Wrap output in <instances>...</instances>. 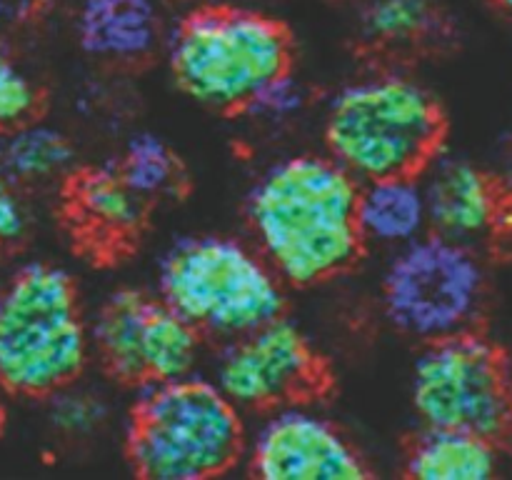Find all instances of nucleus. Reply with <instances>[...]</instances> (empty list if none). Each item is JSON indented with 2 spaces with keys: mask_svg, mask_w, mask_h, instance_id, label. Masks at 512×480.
<instances>
[{
  "mask_svg": "<svg viewBox=\"0 0 512 480\" xmlns=\"http://www.w3.org/2000/svg\"><path fill=\"white\" fill-rule=\"evenodd\" d=\"M410 403L423 428L505 438L512 430V383L503 350L475 330L425 343L410 375Z\"/></svg>",
  "mask_w": 512,
  "mask_h": 480,
  "instance_id": "nucleus-8",
  "label": "nucleus"
},
{
  "mask_svg": "<svg viewBox=\"0 0 512 480\" xmlns=\"http://www.w3.org/2000/svg\"><path fill=\"white\" fill-rule=\"evenodd\" d=\"M43 95L35 80L15 63L13 55L0 48V135L38 120Z\"/></svg>",
  "mask_w": 512,
  "mask_h": 480,
  "instance_id": "nucleus-21",
  "label": "nucleus"
},
{
  "mask_svg": "<svg viewBox=\"0 0 512 480\" xmlns=\"http://www.w3.org/2000/svg\"><path fill=\"white\" fill-rule=\"evenodd\" d=\"M360 180L328 153L270 163L250 185L245 213L253 245L285 285L325 283L358 260Z\"/></svg>",
  "mask_w": 512,
  "mask_h": 480,
  "instance_id": "nucleus-1",
  "label": "nucleus"
},
{
  "mask_svg": "<svg viewBox=\"0 0 512 480\" xmlns=\"http://www.w3.org/2000/svg\"><path fill=\"white\" fill-rule=\"evenodd\" d=\"M75 35L90 58L138 63L163 40V15L155 0H80Z\"/></svg>",
  "mask_w": 512,
  "mask_h": 480,
  "instance_id": "nucleus-13",
  "label": "nucleus"
},
{
  "mask_svg": "<svg viewBox=\"0 0 512 480\" xmlns=\"http://www.w3.org/2000/svg\"><path fill=\"white\" fill-rule=\"evenodd\" d=\"M503 360H505V370H508V378H510V383H512V343L503 350Z\"/></svg>",
  "mask_w": 512,
  "mask_h": 480,
  "instance_id": "nucleus-26",
  "label": "nucleus"
},
{
  "mask_svg": "<svg viewBox=\"0 0 512 480\" xmlns=\"http://www.w3.org/2000/svg\"><path fill=\"white\" fill-rule=\"evenodd\" d=\"M493 3H495V5H498V8H500V10H503V13H505V15H508V18L512 20V0H493Z\"/></svg>",
  "mask_w": 512,
  "mask_h": 480,
  "instance_id": "nucleus-27",
  "label": "nucleus"
},
{
  "mask_svg": "<svg viewBox=\"0 0 512 480\" xmlns=\"http://www.w3.org/2000/svg\"><path fill=\"white\" fill-rule=\"evenodd\" d=\"M493 175L498 178V183L503 185V190L510 195V200H512V140L500 148L498 163H495Z\"/></svg>",
  "mask_w": 512,
  "mask_h": 480,
  "instance_id": "nucleus-24",
  "label": "nucleus"
},
{
  "mask_svg": "<svg viewBox=\"0 0 512 480\" xmlns=\"http://www.w3.org/2000/svg\"><path fill=\"white\" fill-rule=\"evenodd\" d=\"M443 138L438 98L420 80L395 70L343 85L323 115L325 150L360 183L420 175L443 150Z\"/></svg>",
  "mask_w": 512,
  "mask_h": 480,
  "instance_id": "nucleus-2",
  "label": "nucleus"
},
{
  "mask_svg": "<svg viewBox=\"0 0 512 480\" xmlns=\"http://www.w3.org/2000/svg\"><path fill=\"white\" fill-rule=\"evenodd\" d=\"M510 435H512V430H510Z\"/></svg>",
  "mask_w": 512,
  "mask_h": 480,
  "instance_id": "nucleus-29",
  "label": "nucleus"
},
{
  "mask_svg": "<svg viewBox=\"0 0 512 480\" xmlns=\"http://www.w3.org/2000/svg\"><path fill=\"white\" fill-rule=\"evenodd\" d=\"M308 103V88H305L303 80L295 78L293 70H290V73L270 80V83L250 100L248 108H245L243 113L250 115L258 125H265V128H283V125L295 123V120L305 113Z\"/></svg>",
  "mask_w": 512,
  "mask_h": 480,
  "instance_id": "nucleus-22",
  "label": "nucleus"
},
{
  "mask_svg": "<svg viewBox=\"0 0 512 480\" xmlns=\"http://www.w3.org/2000/svg\"><path fill=\"white\" fill-rule=\"evenodd\" d=\"M65 208L78 233L93 243H123L140 230L145 203L118 168L100 165L65 175Z\"/></svg>",
  "mask_w": 512,
  "mask_h": 480,
  "instance_id": "nucleus-14",
  "label": "nucleus"
},
{
  "mask_svg": "<svg viewBox=\"0 0 512 480\" xmlns=\"http://www.w3.org/2000/svg\"><path fill=\"white\" fill-rule=\"evenodd\" d=\"M13 185L5 175H0V255L15 248L28 230V213Z\"/></svg>",
  "mask_w": 512,
  "mask_h": 480,
  "instance_id": "nucleus-23",
  "label": "nucleus"
},
{
  "mask_svg": "<svg viewBox=\"0 0 512 480\" xmlns=\"http://www.w3.org/2000/svg\"><path fill=\"white\" fill-rule=\"evenodd\" d=\"M488 275L475 248L438 233L393 250L380 285L385 318L420 343L473 330Z\"/></svg>",
  "mask_w": 512,
  "mask_h": 480,
  "instance_id": "nucleus-7",
  "label": "nucleus"
},
{
  "mask_svg": "<svg viewBox=\"0 0 512 480\" xmlns=\"http://www.w3.org/2000/svg\"><path fill=\"white\" fill-rule=\"evenodd\" d=\"M168 68L195 103L243 113L250 100L293 70V38L273 15L238 3L200 5L168 35Z\"/></svg>",
  "mask_w": 512,
  "mask_h": 480,
  "instance_id": "nucleus-4",
  "label": "nucleus"
},
{
  "mask_svg": "<svg viewBox=\"0 0 512 480\" xmlns=\"http://www.w3.org/2000/svg\"><path fill=\"white\" fill-rule=\"evenodd\" d=\"M438 0H365L360 8V35L385 50L430 43L443 30Z\"/></svg>",
  "mask_w": 512,
  "mask_h": 480,
  "instance_id": "nucleus-18",
  "label": "nucleus"
},
{
  "mask_svg": "<svg viewBox=\"0 0 512 480\" xmlns=\"http://www.w3.org/2000/svg\"><path fill=\"white\" fill-rule=\"evenodd\" d=\"M213 380L240 410L268 413L318 393L323 360L303 328L280 315L225 340L215 358Z\"/></svg>",
  "mask_w": 512,
  "mask_h": 480,
  "instance_id": "nucleus-10",
  "label": "nucleus"
},
{
  "mask_svg": "<svg viewBox=\"0 0 512 480\" xmlns=\"http://www.w3.org/2000/svg\"><path fill=\"white\" fill-rule=\"evenodd\" d=\"M500 470L498 440L453 428H425L405 453V473L423 480H485Z\"/></svg>",
  "mask_w": 512,
  "mask_h": 480,
  "instance_id": "nucleus-16",
  "label": "nucleus"
},
{
  "mask_svg": "<svg viewBox=\"0 0 512 480\" xmlns=\"http://www.w3.org/2000/svg\"><path fill=\"white\" fill-rule=\"evenodd\" d=\"M158 295L203 335L230 340L280 318L285 283L253 243L190 235L158 260Z\"/></svg>",
  "mask_w": 512,
  "mask_h": 480,
  "instance_id": "nucleus-6",
  "label": "nucleus"
},
{
  "mask_svg": "<svg viewBox=\"0 0 512 480\" xmlns=\"http://www.w3.org/2000/svg\"><path fill=\"white\" fill-rule=\"evenodd\" d=\"M48 400L50 425L65 438H88L108 423V400L95 390L78 388L75 383H70L50 395Z\"/></svg>",
  "mask_w": 512,
  "mask_h": 480,
  "instance_id": "nucleus-20",
  "label": "nucleus"
},
{
  "mask_svg": "<svg viewBox=\"0 0 512 480\" xmlns=\"http://www.w3.org/2000/svg\"><path fill=\"white\" fill-rule=\"evenodd\" d=\"M243 410L213 378L163 380L138 388L125 433V453L150 480H205L245 458Z\"/></svg>",
  "mask_w": 512,
  "mask_h": 480,
  "instance_id": "nucleus-3",
  "label": "nucleus"
},
{
  "mask_svg": "<svg viewBox=\"0 0 512 480\" xmlns=\"http://www.w3.org/2000/svg\"><path fill=\"white\" fill-rule=\"evenodd\" d=\"M428 198L430 230L478 248L512 228V200L503 185L475 160L440 150L420 173Z\"/></svg>",
  "mask_w": 512,
  "mask_h": 480,
  "instance_id": "nucleus-12",
  "label": "nucleus"
},
{
  "mask_svg": "<svg viewBox=\"0 0 512 480\" xmlns=\"http://www.w3.org/2000/svg\"><path fill=\"white\" fill-rule=\"evenodd\" d=\"M3 393L5 390L0 388V430H3V423H5V408H3Z\"/></svg>",
  "mask_w": 512,
  "mask_h": 480,
  "instance_id": "nucleus-28",
  "label": "nucleus"
},
{
  "mask_svg": "<svg viewBox=\"0 0 512 480\" xmlns=\"http://www.w3.org/2000/svg\"><path fill=\"white\" fill-rule=\"evenodd\" d=\"M115 168L145 203L173 198L183 185L178 153L155 133L133 135Z\"/></svg>",
  "mask_w": 512,
  "mask_h": 480,
  "instance_id": "nucleus-19",
  "label": "nucleus"
},
{
  "mask_svg": "<svg viewBox=\"0 0 512 480\" xmlns=\"http://www.w3.org/2000/svg\"><path fill=\"white\" fill-rule=\"evenodd\" d=\"M180 3H183V0H180Z\"/></svg>",
  "mask_w": 512,
  "mask_h": 480,
  "instance_id": "nucleus-30",
  "label": "nucleus"
},
{
  "mask_svg": "<svg viewBox=\"0 0 512 480\" xmlns=\"http://www.w3.org/2000/svg\"><path fill=\"white\" fill-rule=\"evenodd\" d=\"M0 138V175L10 183H45L70 175L75 148L63 130L33 120Z\"/></svg>",
  "mask_w": 512,
  "mask_h": 480,
  "instance_id": "nucleus-17",
  "label": "nucleus"
},
{
  "mask_svg": "<svg viewBox=\"0 0 512 480\" xmlns=\"http://www.w3.org/2000/svg\"><path fill=\"white\" fill-rule=\"evenodd\" d=\"M100 363L138 388L193 375L203 333L160 295L120 288L108 295L90 325Z\"/></svg>",
  "mask_w": 512,
  "mask_h": 480,
  "instance_id": "nucleus-9",
  "label": "nucleus"
},
{
  "mask_svg": "<svg viewBox=\"0 0 512 480\" xmlns=\"http://www.w3.org/2000/svg\"><path fill=\"white\" fill-rule=\"evenodd\" d=\"M358 223L365 243L388 250L405 248L430 233L420 175H388L360 183Z\"/></svg>",
  "mask_w": 512,
  "mask_h": 480,
  "instance_id": "nucleus-15",
  "label": "nucleus"
},
{
  "mask_svg": "<svg viewBox=\"0 0 512 480\" xmlns=\"http://www.w3.org/2000/svg\"><path fill=\"white\" fill-rule=\"evenodd\" d=\"M93 353L73 275L43 260L25 263L0 288V388L50 398L78 383Z\"/></svg>",
  "mask_w": 512,
  "mask_h": 480,
  "instance_id": "nucleus-5",
  "label": "nucleus"
},
{
  "mask_svg": "<svg viewBox=\"0 0 512 480\" xmlns=\"http://www.w3.org/2000/svg\"><path fill=\"white\" fill-rule=\"evenodd\" d=\"M245 463L265 480L368 478V460L325 413L295 400L265 413L248 435Z\"/></svg>",
  "mask_w": 512,
  "mask_h": 480,
  "instance_id": "nucleus-11",
  "label": "nucleus"
},
{
  "mask_svg": "<svg viewBox=\"0 0 512 480\" xmlns=\"http://www.w3.org/2000/svg\"><path fill=\"white\" fill-rule=\"evenodd\" d=\"M15 10V0H0V23H5V18H10Z\"/></svg>",
  "mask_w": 512,
  "mask_h": 480,
  "instance_id": "nucleus-25",
  "label": "nucleus"
}]
</instances>
